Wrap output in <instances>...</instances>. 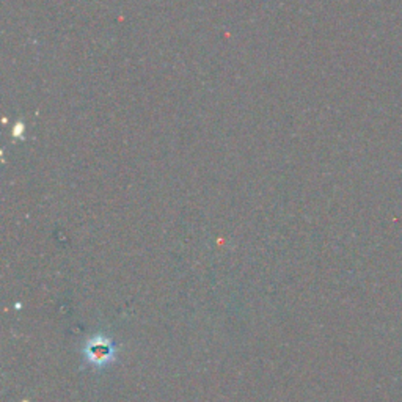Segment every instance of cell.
Wrapping results in <instances>:
<instances>
[{"label": "cell", "mask_w": 402, "mask_h": 402, "mask_svg": "<svg viewBox=\"0 0 402 402\" xmlns=\"http://www.w3.org/2000/svg\"><path fill=\"white\" fill-rule=\"evenodd\" d=\"M113 354H115V346H113L112 341L105 337H96L89 339V343L85 346L84 355L89 363L91 366H104L109 363L113 358Z\"/></svg>", "instance_id": "1"}]
</instances>
